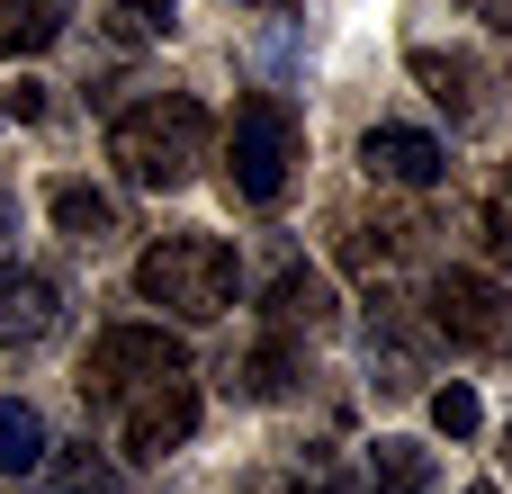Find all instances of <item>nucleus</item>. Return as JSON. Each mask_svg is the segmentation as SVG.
Instances as JSON below:
<instances>
[{
  "label": "nucleus",
  "mask_w": 512,
  "mask_h": 494,
  "mask_svg": "<svg viewBox=\"0 0 512 494\" xmlns=\"http://www.w3.org/2000/svg\"><path fill=\"white\" fill-rule=\"evenodd\" d=\"M108 9H117V27H126V36H162V27L180 18V0H108Z\"/></svg>",
  "instance_id": "obj_18"
},
{
  "label": "nucleus",
  "mask_w": 512,
  "mask_h": 494,
  "mask_svg": "<svg viewBox=\"0 0 512 494\" xmlns=\"http://www.w3.org/2000/svg\"><path fill=\"white\" fill-rule=\"evenodd\" d=\"M207 144H216V117H207L189 90H153V99H135V108L108 126V162H117L135 189H189L198 162H207Z\"/></svg>",
  "instance_id": "obj_2"
},
{
  "label": "nucleus",
  "mask_w": 512,
  "mask_h": 494,
  "mask_svg": "<svg viewBox=\"0 0 512 494\" xmlns=\"http://www.w3.org/2000/svg\"><path fill=\"white\" fill-rule=\"evenodd\" d=\"M261 315H270V333H288V342H297V333H324V324H333V288L288 261V270L270 279V306H261Z\"/></svg>",
  "instance_id": "obj_10"
},
{
  "label": "nucleus",
  "mask_w": 512,
  "mask_h": 494,
  "mask_svg": "<svg viewBox=\"0 0 512 494\" xmlns=\"http://www.w3.org/2000/svg\"><path fill=\"white\" fill-rule=\"evenodd\" d=\"M477 423H486V414H477V387H459V378H450V387H432V432L468 441Z\"/></svg>",
  "instance_id": "obj_17"
},
{
  "label": "nucleus",
  "mask_w": 512,
  "mask_h": 494,
  "mask_svg": "<svg viewBox=\"0 0 512 494\" xmlns=\"http://www.w3.org/2000/svg\"><path fill=\"white\" fill-rule=\"evenodd\" d=\"M0 117H9V99H0Z\"/></svg>",
  "instance_id": "obj_24"
},
{
  "label": "nucleus",
  "mask_w": 512,
  "mask_h": 494,
  "mask_svg": "<svg viewBox=\"0 0 512 494\" xmlns=\"http://www.w3.org/2000/svg\"><path fill=\"white\" fill-rule=\"evenodd\" d=\"M45 414L27 405V396H0V477H27V468H45Z\"/></svg>",
  "instance_id": "obj_14"
},
{
  "label": "nucleus",
  "mask_w": 512,
  "mask_h": 494,
  "mask_svg": "<svg viewBox=\"0 0 512 494\" xmlns=\"http://www.w3.org/2000/svg\"><path fill=\"white\" fill-rule=\"evenodd\" d=\"M72 27V0H0V54H45Z\"/></svg>",
  "instance_id": "obj_13"
},
{
  "label": "nucleus",
  "mask_w": 512,
  "mask_h": 494,
  "mask_svg": "<svg viewBox=\"0 0 512 494\" xmlns=\"http://www.w3.org/2000/svg\"><path fill=\"white\" fill-rule=\"evenodd\" d=\"M297 378H306V342H288V333H261V342L243 351V369H234V387H243V396H261V405H270V396H288Z\"/></svg>",
  "instance_id": "obj_11"
},
{
  "label": "nucleus",
  "mask_w": 512,
  "mask_h": 494,
  "mask_svg": "<svg viewBox=\"0 0 512 494\" xmlns=\"http://www.w3.org/2000/svg\"><path fill=\"white\" fill-rule=\"evenodd\" d=\"M81 405L117 432L126 459H171L198 432V369L162 324H108L81 360Z\"/></svg>",
  "instance_id": "obj_1"
},
{
  "label": "nucleus",
  "mask_w": 512,
  "mask_h": 494,
  "mask_svg": "<svg viewBox=\"0 0 512 494\" xmlns=\"http://www.w3.org/2000/svg\"><path fill=\"white\" fill-rule=\"evenodd\" d=\"M63 333V279L54 270H0V351H45Z\"/></svg>",
  "instance_id": "obj_6"
},
{
  "label": "nucleus",
  "mask_w": 512,
  "mask_h": 494,
  "mask_svg": "<svg viewBox=\"0 0 512 494\" xmlns=\"http://www.w3.org/2000/svg\"><path fill=\"white\" fill-rule=\"evenodd\" d=\"M9 234H18V207H9V189H0V252H9Z\"/></svg>",
  "instance_id": "obj_22"
},
{
  "label": "nucleus",
  "mask_w": 512,
  "mask_h": 494,
  "mask_svg": "<svg viewBox=\"0 0 512 494\" xmlns=\"http://www.w3.org/2000/svg\"><path fill=\"white\" fill-rule=\"evenodd\" d=\"M45 477H54V494H126V477L99 450H45Z\"/></svg>",
  "instance_id": "obj_16"
},
{
  "label": "nucleus",
  "mask_w": 512,
  "mask_h": 494,
  "mask_svg": "<svg viewBox=\"0 0 512 494\" xmlns=\"http://www.w3.org/2000/svg\"><path fill=\"white\" fill-rule=\"evenodd\" d=\"M423 486H432V450H423V441H378V450H369L360 494H423Z\"/></svg>",
  "instance_id": "obj_15"
},
{
  "label": "nucleus",
  "mask_w": 512,
  "mask_h": 494,
  "mask_svg": "<svg viewBox=\"0 0 512 494\" xmlns=\"http://www.w3.org/2000/svg\"><path fill=\"white\" fill-rule=\"evenodd\" d=\"M414 234H423V225H405V216H378V225H369V216H351V225H342V261L378 279V270H396V261L414 252Z\"/></svg>",
  "instance_id": "obj_12"
},
{
  "label": "nucleus",
  "mask_w": 512,
  "mask_h": 494,
  "mask_svg": "<svg viewBox=\"0 0 512 494\" xmlns=\"http://www.w3.org/2000/svg\"><path fill=\"white\" fill-rule=\"evenodd\" d=\"M297 153H306L297 108H288L279 90H252V99L234 108V126H225V189H234L243 207H279L288 180H297Z\"/></svg>",
  "instance_id": "obj_4"
},
{
  "label": "nucleus",
  "mask_w": 512,
  "mask_h": 494,
  "mask_svg": "<svg viewBox=\"0 0 512 494\" xmlns=\"http://www.w3.org/2000/svg\"><path fill=\"white\" fill-rule=\"evenodd\" d=\"M423 324L450 351H504L512 342V297H504V279H486V270H441L432 297H423Z\"/></svg>",
  "instance_id": "obj_5"
},
{
  "label": "nucleus",
  "mask_w": 512,
  "mask_h": 494,
  "mask_svg": "<svg viewBox=\"0 0 512 494\" xmlns=\"http://www.w3.org/2000/svg\"><path fill=\"white\" fill-rule=\"evenodd\" d=\"M45 216H54V225H63L81 252H108V243L126 234L117 198H108V189H90V180H54V189H45Z\"/></svg>",
  "instance_id": "obj_9"
},
{
  "label": "nucleus",
  "mask_w": 512,
  "mask_h": 494,
  "mask_svg": "<svg viewBox=\"0 0 512 494\" xmlns=\"http://www.w3.org/2000/svg\"><path fill=\"white\" fill-rule=\"evenodd\" d=\"M504 468H512V432H504Z\"/></svg>",
  "instance_id": "obj_23"
},
{
  "label": "nucleus",
  "mask_w": 512,
  "mask_h": 494,
  "mask_svg": "<svg viewBox=\"0 0 512 494\" xmlns=\"http://www.w3.org/2000/svg\"><path fill=\"white\" fill-rule=\"evenodd\" d=\"M405 63H414V81H423V90L450 108V126H486V117H495V72H486L477 54H441V45H414Z\"/></svg>",
  "instance_id": "obj_7"
},
{
  "label": "nucleus",
  "mask_w": 512,
  "mask_h": 494,
  "mask_svg": "<svg viewBox=\"0 0 512 494\" xmlns=\"http://www.w3.org/2000/svg\"><path fill=\"white\" fill-rule=\"evenodd\" d=\"M486 234H495V252L512 261V180H495V198H486Z\"/></svg>",
  "instance_id": "obj_19"
},
{
  "label": "nucleus",
  "mask_w": 512,
  "mask_h": 494,
  "mask_svg": "<svg viewBox=\"0 0 512 494\" xmlns=\"http://www.w3.org/2000/svg\"><path fill=\"white\" fill-rule=\"evenodd\" d=\"M360 171H369L378 189H432V180L450 171V144H441V135H423V126H369Z\"/></svg>",
  "instance_id": "obj_8"
},
{
  "label": "nucleus",
  "mask_w": 512,
  "mask_h": 494,
  "mask_svg": "<svg viewBox=\"0 0 512 494\" xmlns=\"http://www.w3.org/2000/svg\"><path fill=\"white\" fill-rule=\"evenodd\" d=\"M459 9H468V18H486L495 36H512V0H459Z\"/></svg>",
  "instance_id": "obj_21"
},
{
  "label": "nucleus",
  "mask_w": 512,
  "mask_h": 494,
  "mask_svg": "<svg viewBox=\"0 0 512 494\" xmlns=\"http://www.w3.org/2000/svg\"><path fill=\"white\" fill-rule=\"evenodd\" d=\"M135 288H144L162 315H180V324H216V315L234 306L243 270H234V243H225V234H162V243L135 261Z\"/></svg>",
  "instance_id": "obj_3"
},
{
  "label": "nucleus",
  "mask_w": 512,
  "mask_h": 494,
  "mask_svg": "<svg viewBox=\"0 0 512 494\" xmlns=\"http://www.w3.org/2000/svg\"><path fill=\"white\" fill-rule=\"evenodd\" d=\"M243 494H360V486H333V477H270V486H243Z\"/></svg>",
  "instance_id": "obj_20"
}]
</instances>
